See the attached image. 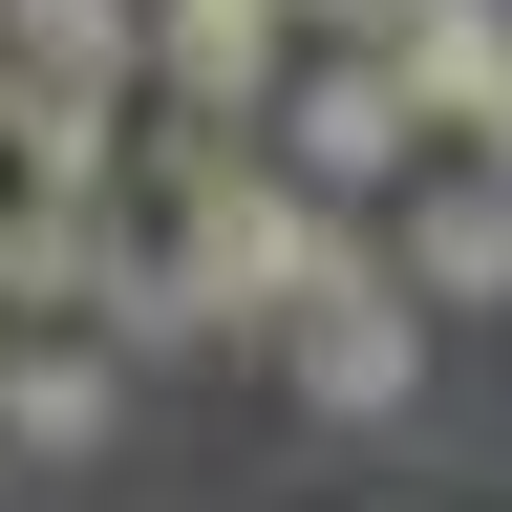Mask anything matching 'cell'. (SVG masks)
<instances>
[{"label": "cell", "mask_w": 512, "mask_h": 512, "mask_svg": "<svg viewBox=\"0 0 512 512\" xmlns=\"http://www.w3.org/2000/svg\"><path fill=\"white\" fill-rule=\"evenodd\" d=\"M278 64H299L278 0H150V107H171V128H256Z\"/></svg>", "instance_id": "277c9868"}, {"label": "cell", "mask_w": 512, "mask_h": 512, "mask_svg": "<svg viewBox=\"0 0 512 512\" xmlns=\"http://www.w3.org/2000/svg\"><path fill=\"white\" fill-rule=\"evenodd\" d=\"M256 171L320 192V214H384V192L427 171V107L384 86V43H299V64H278V107H256Z\"/></svg>", "instance_id": "6da1fadb"}, {"label": "cell", "mask_w": 512, "mask_h": 512, "mask_svg": "<svg viewBox=\"0 0 512 512\" xmlns=\"http://www.w3.org/2000/svg\"><path fill=\"white\" fill-rule=\"evenodd\" d=\"M427 342H448V320H406V299H384V256H342L299 320H256V363H278L320 427H406V406H427Z\"/></svg>", "instance_id": "7a4b0ae2"}, {"label": "cell", "mask_w": 512, "mask_h": 512, "mask_svg": "<svg viewBox=\"0 0 512 512\" xmlns=\"http://www.w3.org/2000/svg\"><path fill=\"white\" fill-rule=\"evenodd\" d=\"M0 128H22V64H0Z\"/></svg>", "instance_id": "30bf717a"}, {"label": "cell", "mask_w": 512, "mask_h": 512, "mask_svg": "<svg viewBox=\"0 0 512 512\" xmlns=\"http://www.w3.org/2000/svg\"><path fill=\"white\" fill-rule=\"evenodd\" d=\"M363 256H384V299H406V320H491V299H512V192H491L470 150H427V171L363 214Z\"/></svg>", "instance_id": "3957f363"}, {"label": "cell", "mask_w": 512, "mask_h": 512, "mask_svg": "<svg viewBox=\"0 0 512 512\" xmlns=\"http://www.w3.org/2000/svg\"><path fill=\"white\" fill-rule=\"evenodd\" d=\"M384 86L427 107V150H470L512 107V0H406V22H384Z\"/></svg>", "instance_id": "8992f818"}, {"label": "cell", "mask_w": 512, "mask_h": 512, "mask_svg": "<svg viewBox=\"0 0 512 512\" xmlns=\"http://www.w3.org/2000/svg\"><path fill=\"white\" fill-rule=\"evenodd\" d=\"M107 427H128V342H86V320H22V342H0V448H22V470H86Z\"/></svg>", "instance_id": "5b68a950"}, {"label": "cell", "mask_w": 512, "mask_h": 512, "mask_svg": "<svg viewBox=\"0 0 512 512\" xmlns=\"http://www.w3.org/2000/svg\"><path fill=\"white\" fill-rule=\"evenodd\" d=\"M470 171H491V192H512V107H491V128H470Z\"/></svg>", "instance_id": "9c48e42d"}, {"label": "cell", "mask_w": 512, "mask_h": 512, "mask_svg": "<svg viewBox=\"0 0 512 512\" xmlns=\"http://www.w3.org/2000/svg\"><path fill=\"white\" fill-rule=\"evenodd\" d=\"M64 235L86 214H22V192H0V320H64Z\"/></svg>", "instance_id": "52a82bcc"}, {"label": "cell", "mask_w": 512, "mask_h": 512, "mask_svg": "<svg viewBox=\"0 0 512 512\" xmlns=\"http://www.w3.org/2000/svg\"><path fill=\"white\" fill-rule=\"evenodd\" d=\"M278 22H299V43H384L406 0H278Z\"/></svg>", "instance_id": "ba28073f"}]
</instances>
